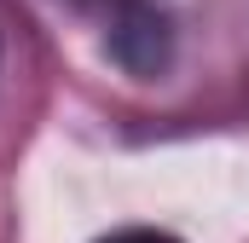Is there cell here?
I'll return each mask as SVG.
<instances>
[{
    "label": "cell",
    "instance_id": "1",
    "mask_svg": "<svg viewBox=\"0 0 249 243\" xmlns=\"http://www.w3.org/2000/svg\"><path fill=\"white\" fill-rule=\"evenodd\" d=\"M168 47H174L168 17L145 12V0H139V6H127V17L116 23V35H110V52H116L122 69H133V75H157V69L168 64Z\"/></svg>",
    "mask_w": 249,
    "mask_h": 243
},
{
    "label": "cell",
    "instance_id": "2",
    "mask_svg": "<svg viewBox=\"0 0 249 243\" xmlns=\"http://www.w3.org/2000/svg\"><path fill=\"white\" fill-rule=\"evenodd\" d=\"M99 243H180L174 232H157V226H122V232H110V238Z\"/></svg>",
    "mask_w": 249,
    "mask_h": 243
},
{
    "label": "cell",
    "instance_id": "3",
    "mask_svg": "<svg viewBox=\"0 0 249 243\" xmlns=\"http://www.w3.org/2000/svg\"><path fill=\"white\" fill-rule=\"evenodd\" d=\"M105 6H139V0H105Z\"/></svg>",
    "mask_w": 249,
    "mask_h": 243
}]
</instances>
